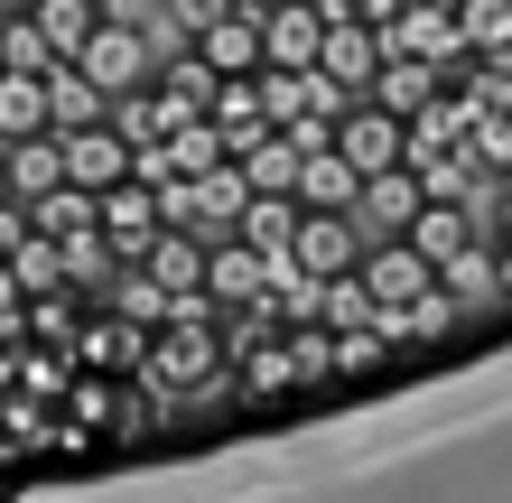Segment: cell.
Here are the masks:
<instances>
[{"instance_id":"1","label":"cell","mask_w":512,"mask_h":503,"mask_svg":"<svg viewBox=\"0 0 512 503\" xmlns=\"http://www.w3.org/2000/svg\"><path fill=\"white\" fill-rule=\"evenodd\" d=\"M149 336L159 327H140V317H122L112 299H84V317H75V364H94V373H122V382H140V364H149Z\"/></svg>"},{"instance_id":"2","label":"cell","mask_w":512,"mask_h":503,"mask_svg":"<svg viewBox=\"0 0 512 503\" xmlns=\"http://www.w3.org/2000/svg\"><path fill=\"white\" fill-rule=\"evenodd\" d=\"M354 280H364V299H373V308H410L419 289H438V261H429V252H410V233H373L364 261H354Z\"/></svg>"},{"instance_id":"3","label":"cell","mask_w":512,"mask_h":503,"mask_svg":"<svg viewBox=\"0 0 512 503\" xmlns=\"http://www.w3.org/2000/svg\"><path fill=\"white\" fill-rule=\"evenodd\" d=\"M317 66L345 84V94H373V75H382V38H373V19L354 10V0H326V38H317Z\"/></svg>"},{"instance_id":"4","label":"cell","mask_w":512,"mask_h":503,"mask_svg":"<svg viewBox=\"0 0 512 503\" xmlns=\"http://www.w3.org/2000/svg\"><path fill=\"white\" fill-rule=\"evenodd\" d=\"M75 66L94 75V84H103V103H112L122 84H140L149 66H159V47H149V28H131V19H112V10H103V19H94V38L75 47Z\"/></svg>"},{"instance_id":"5","label":"cell","mask_w":512,"mask_h":503,"mask_svg":"<svg viewBox=\"0 0 512 503\" xmlns=\"http://www.w3.org/2000/svg\"><path fill=\"white\" fill-rule=\"evenodd\" d=\"M336 150L354 159V168H391V159H401L410 150V122H401V112H391V103H373V94H354L345 112H336Z\"/></svg>"},{"instance_id":"6","label":"cell","mask_w":512,"mask_h":503,"mask_svg":"<svg viewBox=\"0 0 512 503\" xmlns=\"http://www.w3.org/2000/svg\"><path fill=\"white\" fill-rule=\"evenodd\" d=\"M270 261H280V252H252L243 233H215V243H205V299H215V308H252L270 289Z\"/></svg>"},{"instance_id":"7","label":"cell","mask_w":512,"mask_h":503,"mask_svg":"<svg viewBox=\"0 0 512 503\" xmlns=\"http://www.w3.org/2000/svg\"><path fill=\"white\" fill-rule=\"evenodd\" d=\"M159 187H140V177H112L103 187V243H112V261H140L149 243H159Z\"/></svg>"},{"instance_id":"8","label":"cell","mask_w":512,"mask_h":503,"mask_svg":"<svg viewBox=\"0 0 512 503\" xmlns=\"http://www.w3.org/2000/svg\"><path fill=\"white\" fill-rule=\"evenodd\" d=\"M326 0H261V66H317Z\"/></svg>"},{"instance_id":"9","label":"cell","mask_w":512,"mask_h":503,"mask_svg":"<svg viewBox=\"0 0 512 503\" xmlns=\"http://www.w3.org/2000/svg\"><path fill=\"white\" fill-rule=\"evenodd\" d=\"M289 261L298 271H354V261H364V224L354 215H317V205H298V233H289Z\"/></svg>"},{"instance_id":"10","label":"cell","mask_w":512,"mask_h":503,"mask_svg":"<svg viewBox=\"0 0 512 503\" xmlns=\"http://www.w3.org/2000/svg\"><path fill=\"white\" fill-rule=\"evenodd\" d=\"M215 75H261V0H233V10L215 19V28H196L187 38Z\"/></svg>"},{"instance_id":"11","label":"cell","mask_w":512,"mask_h":503,"mask_svg":"<svg viewBox=\"0 0 512 503\" xmlns=\"http://www.w3.org/2000/svg\"><path fill=\"white\" fill-rule=\"evenodd\" d=\"M56 140H66V177H75V187H112V177H131V140L112 131L103 112H94V122H66Z\"/></svg>"},{"instance_id":"12","label":"cell","mask_w":512,"mask_h":503,"mask_svg":"<svg viewBox=\"0 0 512 503\" xmlns=\"http://www.w3.org/2000/svg\"><path fill=\"white\" fill-rule=\"evenodd\" d=\"M410 215H419V168H410V159L373 168V177H364V196H354V224H364V243H373V233H401Z\"/></svg>"},{"instance_id":"13","label":"cell","mask_w":512,"mask_h":503,"mask_svg":"<svg viewBox=\"0 0 512 503\" xmlns=\"http://www.w3.org/2000/svg\"><path fill=\"white\" fill-rule=\"evenodd\" d=\"M401 233H410V252H429V261H447V252H466L475 233H485V215H475L466 196H419V215H410Z\"/></svg>"},{"instance_id":"14","label":"cell","mask_w":512,"mask_h":503,"mask_svg":"<svg viewBox=\"0 0 512 503\" xmlns=\"http://www.w3.org/2000/svg\"><path fill=\"white\" fill-rule=\"evenodd\" d=\"M298 205H317V215H354V196H364V168H354L345 150H308L298 159Z\"/></svg>"},{"instance_id":"15","label":"cell","mask_w":512,"mask_h":503,"mask_svg":"<svg viewBox=\"0 0 512 503\" xmlns=\"http://www.w3.org/2000/svg\"><path fill=\"white\" fill-rule=\"evenodd\" d=\"M28 224L56 233V243H75V233H94V224H103V187H75V177H56L47 196H28Z\"/></svg>"},{"instance_id":"16","label":"cell","mask_w":512,"mask_h":503,"mask_svg":"<svg viewBox=\"0 0 512 503\" xmlns=\"http://www.w3.org/2000/svg\"><path fill=\"white\" fill-rule=\"evenodd\" d=\"M0 159H10V196H47L56 177H66V140L56 131H28V140H0Z\"/></svg>"},{"instance_id":"17","label":"cell","mask_w":512,"mask_h":503,"mask_svg":"<svg viewBox=\"0 0 512 503\" xmlns=\"http://www.w3.org/2000/svg\"><path fill=\"white\" fill-rule=\"evenodd\" d=\"M233 233H243L252 252H289V233H298V196H289V187H252V196H243V215H233Z\"/></svg>"},{"instance_id":"18","label":"cell","mask_w":512,"mask_h":503,"mask_svg":"<svg viewBox=\"0 0 512 503\" xmlns=\"http://www.w3.org/2000/svg\"><path fill=\"white\" fill-rule=\"evenodd\" d=\"M401 122H410V150H401V159H438V150H466V103L447 94V84H438V94L419 103V112H401Z\"/></svg>"},{"instance_id":"19","label":"cell","mask_w":512,"mask_h":503,"mask_svg":"<svg viewBox=\"0 0 512 503\" xmlns=\"http://www.w3.org/2000/svg\"><path fill=\"white\" fill-rule=\"evenodd\" d=\"M140 261L159 271V289H205V233L196 224H159V243H149Z\"/></svg>"},{"instance_id":"20","label":"cell","mask_w":512,"mask_h":503,"mask_svg":"<svg viewBox=\"0 0 512 503\" xmlns=\"http://www.w3.org/2000/svg\"><path fill=\"white\" fill-rule=\"evenodd\" d=\"M0 261H10V280H19V299H38V289H66V243H56V233H38V224H28L19 243L0 252Z\"/></svg>"},{"instance_id":"21","label":"cell","mask_w":512,"mask_h":503,"mask_svg":"<svg viewBox=\"0 0 512 503\" xmlns=\"http://www.w3.org/2000/svg\"><path fill=\"white\" fill-rule=\"evenodd\" d=\"M149 84L177 103V112H205L215 103V66H205L196 47H159V66H149Z\"/></svg>"},{"instance_id":"22","label":"cell","mask_w":512,"mask_h":503,"mask_svg":"<svg viewBox=\"0 0 512 503\" xmlns=\"http://www.w3.org/2000/svg\"><path fill=\"white\" fill-rule=\"evenodd\" d=\"M438 289H447V299H466V308L494 299V289H503V271H494V233H475L466 252H447V261H438Z\"/></svg>"},{"instance_id":"23","label":"cell","mask_w":512,"mask_h":503,"mask_svg":"<svg viewBox=\"0 0 512 503\" xmlns=\"http://www.w3.org/2000/svg\"><path fill=\"white\" fill-rule=\"evenodd\" d=\"M28 131H56L47 122V75L0 66V140H28Z\"/></svg>"},{"instance_id":"24","label":"cell","mask_w":512,"mask_h":503,"mask_svg":"<svg viewBox=\"0 0 512 503\" xmlns=\"http://www.w3.org/2000/svg\"><path fill=\"white\" fill-rule=\"evenodd\" d=\"M94 112H103V84L84 75L75 56H56V66H47V122L66 131V122H94Z\"/></svg>"},{"instance_id":"25","label":"cell","mask_w":512,"mask_h":503,"mask_svg":"<svg viewBox=\"0 0 512 503\" xmlns=\"http://www.w3.org/2000/svg\"><path fill=\"white\" fill-rule=\"evenodd\" d=\"M438 66H429V56H382V75H373V103H391V112H419V103H429L438 94Z\"/></svg>"},{"instance_id":"26","label":"cell","mask_w":512,"mask_h":503,"mask_svg":"<svg viewBox=\"0 0 512 503\" xmlns=\"http://www.w3.org/2000/svg\"><path fill=\"white\" fill-rule=\"evenodd\" d=\"M466 56H512V0H457Z\"/></svg>"},{"instance_id":"27","label":"cell","mask_w":512,"mask_h":503,"mask_svg":"<svg viewBox=\"0 0 512 503\" xmlns=\"http://www.w3.org/2000/svg\"><path fill=\"white\" fill-rule=\"evenodd\" d=\"M28 19H38V38H47L56 56H75L84 38H94V19H103V0H38V10H28Z\"/></svg>"},{"instance_id":"28","label":"cell","mask_w":512,"mask_h":503,"mask_svg":"<svg viewBox=\"0 0 512 503\" xmlns=\"http://www.w3.org/2000/svg\"><path fill=\"white\" fill-rule=\"evenodd\" d=\"M466 159L475 177H512V112H466Z\"/></svg>"},{"instance_id":"29","label":"cell","mask_w":512,"mask_h":503,"mask_svg":"<svg viewBox=\"0 0 512 503\" xmlns=\"http://www.w3.org/2000/svg\"><path fill=\"white\" fill-rule=\"evenodd\" d=\"M215 159H233V150H224V131L205 122V112H187V122L168 131V168H177V177H196V168H215Z\"/></svg>"},{"instance_id":"30","label":"cell","mask_w":512,"mask_h":503,"mask_svg":"<svg viewBox=\"0 0 512 503\" xmlns=\"http://www.w3.org/2000/svg\"><path fill=\"white\" fill-rule=\"evenodd\" d=\"M243 177H252V187H298V140L289 131H261L252 150H243Z\"/></svg>"},{"instance_id":"31","label":"cell","mask_w":512,"mask_h":503,"mask_svg":"<svg viewBox=\"0 0 512 503\" xmlns=\"http://www.w3.org/2000/svg\"><path fill=\"white\" fill-rule=\"evenodd\" d=\"M0 66H19V75H47V66H56V47L38 38V19H28V10L0 19Z\"/></svg>"},{"instance_id":"32","label":"cell","mask_w":512,"mask_h":503,"mask_svg":"<svg viewBox=\"0 0 512 503\" xmlns=\"http://www.w3.org/2000/svg\"><path fill=\"white\" fill-rule=\"evenodd\" d=\"M224 10H233V0H168V19H177V28H187V38H196V28H215Z\"/></svg>"},{"instance_id":"33","label":"cell","mask_w":512,"mask_h":503,"mask_svg":"<svg viewBox=\"0 0 512 503\" xmlns=\"http://www.w3.org/2000/svg\"><path fill=\"white\" fill-rule=\"evenodd\" d=\"M0 308H19V280H10V261H0Z\"/></svg>"},{"instance_id":"34","label":"cell","mask_w":512,"mask_h":503,"mask_svg":"<svg viewBox=\"0 0 512 503\" xmlns=\"http://www.w3.org/2000/svg\"><path fill=\"white\" fill-rule=\"evenodd\" d=\"M10 10H38V0H0V19H10Z\"/></svg>"},{"instance_id":"35","label":"cell","mask_w":512,"mask_h":503,"mask_svg":"<svg viewBox=\"0 0 512 503\" xmlns=\"http://www.w3.org/2000/svg\"><path fill=\"white\" fill-rule=\"evenodd\" d=\"M0 205H10V159H0Z\"/></svg>"},{"instance_id":"36","label":"cell","mask_w":512,"mask_h":503,"mask_svg":"<svg viewBox=\"0 0 512 503\" xmlns=\"http://www.w3.org/2000/svg\"><path fill=\"white\" fill-rule=\"evenodd\" d=\"M354 10H364V0H354Z\"/></svg>"}]
</instances>
